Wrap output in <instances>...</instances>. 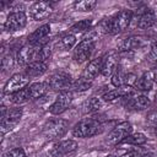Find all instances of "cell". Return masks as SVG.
Here are the masks:
<instances>
[{
  "label": "cell",
  "mask_w": 157,
  "mask_h": 157,
  "mask_svg": "<svg viewBox=\"0 0 157 157\" xmlns=\"http://www.w3.org/2000/svg\"><path fill=\"white\" fill-rule=\"evenodd\" d=\"M132 12L130 10H123L117 13L113 18L105 20L101 25V31L104 33H120L125 31L131 22Z\"/></svg>",
  "instance_id": "1"
},
{
  "label": "cell",
  "mask_w": 157,
  "mask_h": 157,
  "mask_svg": "<svg viewBox=\"0 0 157 157\" xmlns=\"http://www.w3.org/2000/svg\"><path fill=\"white\" fill-rule=\"evenodd\" d=\"M103 126L98 118H85L80 120L72 129V134L76 137H91L102 131Z\"/></svg>",
  "instance_id": "2"
},
{
  "label": "cell",
  "mask_w": 157,
  "mask_h": 157,
  "mask_svg": "<svg viewBox=\"0 0 157 157\" xmlns=\"http://www.w3.org/2000/svg\"><path fill=\"white\" fill-rule=\"evenodd\" d=\"M22 109L21 108H12L6 109L5 105L1 107V134L10 131L21 119Z\"/></svg>",
  "instance_id": "3"
},
{
  "label": "cell",
  "mask_w": 157,
  "mask_h": 157,
  "mask_svg": "<svg viewBox=\"0 0 157 157\" xmlns=\"http://www.w3.org/2000/svg\"><path fill=\"white\" fill-rule=\"evenodd\" d=\"M67 130V123L64 119L54 118L48 120L43 126V132L49 139H58L63 137Z\"/></svg>",
  "instance_id": "4"
},
{
  "label": "cell",
  "mask_w": 157,
  "mask_h": 157,
  "mask_svg": "<svg viewBox=\"0 0 157 157\" xmlns=\"http://www.w3.org/2000/svg\"><path fill=\"white\" fill-rule=\"evenodd\" d=\"M72 82L74 81L71 78V75H69L67 72H64V71H58L50 76L48 85L53 90L65 92V91H70Z\"/></svg>",
  "instance_id": "5"
},
{
  "label": "cell",
  "mask_w": 157,
  "mask_h": 157,
  "mask_svg": "<svg viewBox=\"0 0 157 157\" xmlns=\"http://www.w3.org/2000/svg\"><path fill=\"white\" fill-rule=\"evenodd\" d=\"M131 124L129 121H123L118 124L108 135L107 137V144L109 145H118L123 142V140L131 134Z\"/></svg>",
  "instance_id": "6"
},
{
  "label": "cell",
  "mask_w": 157,
  "mask_h": 157,
  "mask_svg": "<svg viewBox=\"0 0 157 157\" xmlns=\"http://www.w3.org/2000/svg\"><path fill=\"white\" fill-rule=\"evenodd\" d=\"M28 83H29V76H27L26 74H15L10 77V80L5 85L4 92L9 93V94L16 93V92L28 87Z\"/></svg>",
  "instance_id": "7"
},
{
  "label": "cell",
  "mask_w": 157,
  "mask_h": 157,
  "mask_svg": "<svg viewBox=\"0 0 157 157\" xmlns=\"http://www.w3.org/2000/svg\"><path fill=\"white\" fill-rule=\"evenodd\" d=\"M42 45H33V44H27V45H23L18 53H17V56H16V60H17V64L18 65H22V66H27L28 64H31L32 61H36V58H37V53L39 50Z\"/></svg>",
  "instance_id": "8"
},
{
  "label": "cell",
  "mask_w": 157,
  "mask_h": 157,
  "mask_svg": "<svg viewBox=\"0 0 157 157\" xmlns=\"http://www.w3.org/2000/svg\"><path fill=\"white\" fill-rule=\"evenodd\" d=\"M94 49V39H87L83 38L82 42L78 43V45H76L75 50H74V58L76 61L82 63L86 61L87 59L91 58L92 53Z\"/></svg>",
  "instance_id": "9"
},
{
  "label": "cell",
  "mask_w": 157,
  "mask_h": 157,
  "mask_svg": "<svg viewBox=\"0 0 157 157\" xmlns=\"http://www.w3.org/2000/svg\"><path fill=\"white\" fill-rule=\"evenodd\" d=\"M72 102V93L70 91H65V92H60L58 94V97L55 98L54 103L50 105V113L52 114H55V115H59L61 114L63 112H65L70 104Z\"/></svg>",
  "instance_id": "10"
},
{
  "label": "cell",
  "mask_w": 157,
  "mask_h": 157,
  "mask_svg": "<svg viewBox=\"0 0 157 157\" xmlns=\"http://www.w3.org/2000/svg\"><path fill=\"white\" fill-rule=\"evenodd\" d=\"M77 148V142L74 140H64L58 144H55L49 151L48 156L49 157H61L64 155H69Z\"/></svg>",
  "instance_id": "11"
},
{
  "label": "cell",
  "mask_w": 157,
  "mask_h": 157,
  "mask_svg": "<svg viewBox=\"0 0 157 157\" xmlns=\"http://www.w3.org/2000/svg\"><path fill=\"white\" fill-rule=\"evenodd\" d=\"M53 2L49 1H37L29 9V15L33 20L47 18L53 11Z\"/></svg>",
  "instance_id": "12"
},
{
  "label": "cell",
  "mask_w": 157,
  "mask_h": 157,
  "mask_svg": "<svg viewBox=\"0 0 157 157\" xmlns=\"http://www.w3.org/2000/svg\"><path fill=\"white\" fill-rule=\"evenodd\" d=\"M27 23V17L25 15L23 11H13L11 12L6 21H5V29L7 31H18L21 28H23Z\"/></svg>",
  "instance_id": "13"
},
{
  "label": "cell",
  "mask_w": 157,
  "mask_h": 157,
  "mask_svg": "<svg viewBox=\"0 0 157 157\" xmlns=\"http://www.w3.org/2000/svg\"><path fill=\"white\" fill-rule=\"evenodd\" d=\"M132 94H134L132 87L123 86V87H118L113 91H109V92L104 93L103 99L108 101V102H114V101H118V99H125L128 97H131Z\"/></svg>",
  "instance_id": "14"
},
{
  "label": "cell",
  "mask_w": 157,
  "mask_h": 157,
  "mask_svg": "<svg viewBox=\"0 0 157 157\" xmlns=\"http://www.w3.org/2000/svg\"><path fill=\"white\" fill-rule=\"evenodd\" d=\"M103 56L96 58L93 60H91L88 63V65L86 66L85 71H83V77L87 80H93L98 74L102 72V66H103Z\"/></svg>",
  "instance_id": "15"
},
{
  "label": "cell",
  "mask_w": 157,
  "mask_h": 157,
  "mask_svg": "<svg viewBox=\"0 0 157 157\" xmlns=\"http://www.w3.org/2000/svg\"><path fill=\"white\" fill-rule=\"evenodd\" d=\"M50 32V26L49 25H43L39 28H37L34 32H32L28 36V44L33 45H43L42 39H44Z\"/></svg>",
  "instance_id": "16"
},
{
  "label": "cell",
  "mask_w": 157,
  "mask_h": 157,
  "mask_svg": "<svg viewBox=\"0 0 157 157\" xmlns=\"http://www.w3.org/2000/svg\"><path fill=\"white\" fill-rule=\"evenodd\" d=\"M126 99V107L131 109H146L151 105V101L146 96H137V97H128Z\"/></svg>",
  "instance_id": "17"
},
{
  "label": "cell",
  "mask_w": 157,
  "mask_h": 157,
  "mask_svg": "<svg viewBox=\"0 0 157 157\" xmlns=\"http://www.w3.org/2000/svg\"><path fill=\"white\" fill-rule=\"evenodd\" d=\"M117 69H118V59H117V56L113 55V54L104 56L101 74L103 76H110L117 71Z\"/></svg>",
  "instance_id": "18"
},
{
  "label": "cell",
  "mask_w": 157,
  "mask_h": 157,
  "mask_svg": "<svg viewBox=\"0 0 157 157\" xmlns=\"http://www.w3.org/2000/svg\"><path fill=\"white\" fill-rule=\"evenodd\" d=\"M144 43L142 38L141 37H136V36H132V37H129V38H125L124 40H121L118 45V50L119 52H128V50H132V49H136L139 47H141Z\"/></svg>",
  "instance_id": "19"
},
{
  "label": "cell",
  "mask_w": 157,
  "mask_h": 157,
  "mask_svg": "<svg viewBox=\"0 0 157 157\" xmlns=\"http://www.w3.org/2000/svg\"><path fill=\"white\" fill-rule=\"evenodd\" d=\"M47 71V64L42 61H32L25 67V74L29 77L40 76Z\"/></svg>",
  "instance_id": "20"
},
{
  "label": "cell",
  "mask_w": 157,
  "mask_h": 157,
  "mask_svg": "<svg viewBox=\"0 0 157 157\" xmlns=\"http://www.w3.org/2000/svg\"><path fill=\"white\" fill-rule=\"evenodd\" d=\"M156 22H157V20H156L155 13L152 11L147 10L140 15L139 21H137V27L141 29H147V28H151Z\"/></svg>",
  "instance_id": "21"
},
{
  "label": "cell",
  "mask_w": 157,
  "mask_h": 157,
  "mask_svg": "<svg viewBox=\"0 0 157 157\" xmlns=\"http://www.w3.org/2000/svg\"><path fill=\"white\" fill-rule=\"evenodd\" d=\"M29 88V93H31V98L32 99H38L40 97H43L48 88H49V85L48 82H36V83H32L28 86Z\"/></svg>",
  "instance_id": "22"
},
{
  "label": "cell",
  "mask_w": 157,
  "mask_h": 157,
  "mask_svg": "<svg viewBox=\"0 0 157 157\" xmlns=\"http://www.w3.org/2000/svg\"><path fill=\"white\" fill-rule=\"evenodd\" d=\"M29 99H32V98H31V93H29V88H28V87H26V88L18 91V92H16V93H12L11 97H10V101H11L12 103H16V104L26 103V102H28Z\"/></svg>",
  "instance_id": "23"
},
{
  "label": "cell",
  "mask_w": 157,
  "mask_h": 157,
  "mask_svg": "<svg viewBox=\"0 0 157 157\" xmlns=\"http://www.w3.org/2000/svg\"><path fill=\"white\" fill-rule=\"evenodd\" d=\"M145 142H146V136L142 132L130 134L129 136H126L123 140V144H129V145H134V146H141Z\"/></svg>",
  "instance_id": "24"
},
{
  "label": "cell",
  "mask_w": 157,
  "mask_h": 157,
  "mask_svg": "<svg viewBox=\"0 0 157 157\" xmlns=\"http://www.w3.org/2000/svg\"><path fill=\"white\" fill-rule=\"evenodd\" d=\"M152 85H153V82H152L151 78L147 76V74H145V75H142L141 77H137V80H136L134 87H135L136 90H139V91H150V90L152 88Z\"/></svg>",
  "instance_id": "25"
},
{
  "label": "cell",
  "mask_w": 157,
  "mask_h": 157,
  "mask_svg": "<svg viewBox=\"0 0 157 157\" xmlns=\"http://www.w3.org/2000/svg\"><path fill=\"white\" fill-rule=\"evenodd\" d=\"M102 107V102L98 97H91L88 101H86L83 105V112L85 113H94L98 112L99 108Z\"/></svg>",
  "instance_id": "26"
},
{
  "label": "cell",
  "mask_w": 157,
  "mask_h": 157,
  "mask_svg": "<svg viewBox=\"0 0 157 157\" xmlns=\"http://www.w3.org/2000/svg\"><path fill=\"white\" fill-rule=\"evenodd\" d=\"M91 86H92V81L87 80L82 76V77H80L72 82V85L70 87V92H71V90L72 91H85V90H88Z\"/></svg>",
  "instance_id": "27"
},
{
  "label": "cell",
  "mask_w": 157,
  "mask_h": 157,
  "mask_svg": "<svg viewBox=\"0 0 157 157\" xmlns=\"http://www.w3.org/2000/svg\"><path fill=\"white\" fill-rule=\"evenodd\" d=\"M125 76H126V74L125 72H123L119 67L117 69V71L112 75V85L113 86H115L117 88L118 87H123V86H125Z\"/></svg>",
  "instance_id": "28"
},
{
  "label": "cell",
  "mask_w": 157,
  "mask_h": 157,
  "mask_svg": "<svg viewBox=\"0 0 157 157\" xmlns=\"http://www.w3.org/2000/svg\"><path fill=\"white\" fill-rule=\"evenodd\" d=\"M75 43H76V37L74 34H71V33H67V34H65V36H63L60 38V45H61V48L64 50L71 49L75 45Z\"/></svg>",
  "instance_id": "29"
},
{
  "label": "cell",
  "mask_w": 157,
  "mask_h": 157,
  "mask_svg": "<svg viewBox=\"0 0 157 157\" xmlns=\"http://www.w3.org/2000/svg\"><path fill=\"white\" fill-rule=\"evenodd\" d=\"M96 5H97V1L94 0H82V1L75 2V9L80 11H91L96 7Z\"/></svg>",
  "instance_id": "30"
},
{
  "label": "cell",
  "mask_w": 157,
  "mask_h": 157,
  "mask_svg": "<svg viewBox=\"0 0 157 157\" xmlns=\"http://www.w3.org/2000/svg\"><path fill=\"white\" fill-rule=\"evenodd\" d=\"M52 55V50L47 45H42L37 53V58H36V61H42V63H45V60H48Z\"/></svg>",
  "instance_id": "31"
},
{
  "label": "cell",
  "mask_w": 157,
  "mask_h": 157,
  "mask_svg": "<svg viewBox=\"0 0 157 157\" xmlns=\"http://www.w3.org/2000/svg\"><path fill=\"white\" fill-rule=\"evenodd\" d=\"M92 26V21L91 20H82L77 23H75L72 27H71V31L72 32H85V31H88Z\"/></svg>",
  "instance_id": "32"
},
{
  "label": "cell",
  "mask_w": 157,
  "mask_h": 157,
  "mask_svg": "<svg viewBox=\"0 0 157 157\" xmlns=\"http://www.w3.org/2000/svg\"><path fill=\"white\" fill-rule=\"evenodd\" d=\"M2 157H26V153L22 148H12L6 151L2 155Z\"/></svg>",
  "instance_id": "33"
},
{
  "label": "cell",
  "mask_w": 157,
  "mask_h": 157,
  "mask_svg": "<svg viewBox=\"0 0 157 157\" xmlns=\"http://www.w3.org/2000/svg\"><path fill=\"white\" fill-rule=\"evenodd\" d=\"M12 56L9 54V55H6V56H4L2 59H1V67H2V70L4 71H6V70H9L11 66H12Z\"/></svg>",
  "instance_id": "34"
},
{
  "label": "cell",
  "mask_w": 157,
  "mask_h": 157,
  "mask_svg": "<svg viewBox=\"0 0 157 157\" xmlns=\"http://www.w3.org/2000/svg\"><path fill=\"white\" fill-rule=\"evenodd\" d=\"M148 123H150V125H151L152 128H155V129L157 130V113L150 115V118H148Z\"/></svg>",
  "instance_id": "35"
},
{
  "label": "cell",
  "mask_w": 157,
  "mask_h": 157,
  "mask_svg": "<svg viewBox=\"0 0 157 157\" xmlns=\"http://www.w3.org/2000/svg\"><path fill=\"white\" fill-rule=\"evenodd\" d=\"M150 58L155 61H157V44H152L150 50Z\"/></svg>",
  "instance_id": "36"
},
{
  "label": "cell",
  "mask_w": 157,
  "mask_h": 157,
  "mask_svg": "<svg viewBox=\"0 0 157 157\" xmlns=\"http://www.w3.org/2000/svg\"><path fill=\"white\" fill-rule=\"evenodd\" d=\"M147 76L151 78L152 82H156V83H157V69H153V70L148 71V72H147Z\"/></svg>",
  "instance_id": "37"
},
{
  "label": "cell",
  "mask_w": 157,
  "mask_h": 157,
  "mask_svg": "<svg viewBox=\"0 0 157 157\" xmlns=\"http://www.w3.org/2000/svg\"><path fill=\"white\" fill-rule=\"evenodd\" d=\"M141 156H142V153L140 151H130V152L125 153L123 157H141Z\"/></svg>",
  "instance_id": "38"
},
{
  "label": "cell",
  "mask_w": 157,
  "mask_h": 157,
  "mask_svg": "<svg viewBox=\"0 0 157 157\" xmlns=\"http://www.w3.org/2000/svg\"><path fill=\"white\" fill-rule=\"evenodd\" d=\"M105 157H119V156H117V155H107Z\"/></svg>",
  "instance_id": "39"
}]
</instances>
